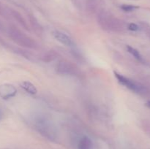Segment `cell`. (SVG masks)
<instances>
[{"instance_id": "cell-1", "label": "cell", "mask_w": 150, "mask_h": 149, "mask_svg": "<svg viewBox=\"0 0 150 149\" xmlns=\"http://www.w3.org/2000/svg\"><path fill=\"white\" fill-rule=\"evenodd\" d=\"M97 20L101 29L105 32L120 33L125 29L124 23L121 20L106 11L100 12Z\"/></svg>"}, {"instance_id": "cell-2", "label": "cell", "mask_w": 150, "mask_h": 149, "mask_svg": "<svg viewBox=\"0 0 150 149\" xmlns=\"http://www.w3.org/2000/svg\"><path fill=\"white\" fill-rule=\"evenodd\" d=\"M8 35L15 43L23 48L30 49H37L38 48V43L35 39L15 26H11L9 27Z\"/></svg>"}, {"instance_id": "cell-3", "label": "cell", "mask_w": 150, "mask_h": 149, "mask_svg": "<svg viewBox=\"0 0 150 149\" xmlns=\"http://www.w3.org/2000/svg\"><path fill=\"white\" fill-rule=\"evenodd\" d=\"M37 131L45 138L54 140L57 138V131L54 123L46 117H38L35 121Z\"/></svg>"}, {"instance_id": "cell-4", "label": "cell", "mask_w": 150, "mask_h": 149, "mask_svg": "<svg viewBox=\"0 0 150 149\" xmlns=\"http://www.w3.org/2000/svg\"><path fill=\"white\" fill-rule=\"evenodd\" d=\"M56 70L58 74L66 76H78L80 73L77 66L68 60L59 61L56 67Z\"/></svg>"}, {"instance_id": "cell-5", "label": "cell", "mask_w": 150, "mask_h": 149, "mask_svg": "<svg viewBox=\"0 0 150 149\" xmlns=\"http://www.w3.org/2000/svg\"><path fill=\"white\" fill-rule=\"evenodd\" d=\"M114 75H115V77H117V79L118 80L119 83H121L122 85L125 86L126 88L130 89V90H131L132 91L135 92V93H140L142 91V87L139 86L137 83L133 82V80H130V79L125 77L122 74H119V73L114 72Z\"/></svg>"}, {"instance_id": "cell-6", "label": "cell", "mask_w": 150, "mask_h": 149, "mask_svg": "<svg viewBox=\"0 0 150 149\" xmlns=\"http://www.w3.org/2000/svg\"><path fill=\"white\" fill-rule=\"evenodd\" d=\"M53 36H54V37L57 41H59L60 43L63 44L65 46L71 47L73 46V45H74V42H73V39L68 35L64 34V32H62L60 31L57 30L54 31L53 32Z\"/></svg>"}, {"instance_id": "cell-7", "label": "cell", "mask_w": 150, "mask_h": 149, "mask_svg": "<svg viewBox=\"0 0 150 149\" xmlns=\"http://www.w3.org/2000/svg\"><path fill=\"white\" fill-rule=\"evenodd\" d=\"M16 93L17 90L13 85L4 84L0 86V96L3 99H9L13 97L16 94Z\"/></svg>"}, {"instance_id": "cell-8", "label": "cell", "mask_w": 150, "mask_h": 149, "mask_svg": "<svg viewBox=\"0 0 150 149\" xmlns=\"http://www.w3.org/2000/svg\"><path fill=\"white\" fill-rule=\"evenodd\" d=\"M11 19H14L23 29H26V30H29V26L28 25V23L25 20L24 18L22 16V15L18 11H16V10H13V9H11Z\"/></svg>"}, {"instance_id": "cell-9", "label": "cell", "mask_w": 150, "mask_h": 149, "mask_svg": "<svg viewBox=\"0 0 150 149\" xmlns=\"http://www.w3.org/2000/svg\"><path fill=\"white\" fill-rule=\"evenodd\" d=\"M59 54L54 51H48L44 53L41 56V60L45 63H50L54 61L58 58Z\"/></svg>"}, {"instance_id": "cell-10", "label": "cell", "mask_w": 150, "mask_h": 149, "mask_svg": "<svg viewBox=\"0 0 150 149\" xmlns=\"http://www.w3.org/2000/svg\"><path fill=\"white\" fill-rule=\"evenodd\" d=\"M92 141L89 137L84 136L82 137L78 144V149H92Z\"/></svg>"}, {"instance_id": "cell-11", "label": "cell", "mask_w": 150, "mask_h": 149, "mask_svg": "<svg viewBox=\"0 0 150 149\" xmlns=\"http://www.w3.org/2000/svg\"><path fill=\"white\" fill-rule=\"evenodd\" d=\"M21 88H23L27 93H31V94H35V93H37V92H38V90H37L35 85H33L32 83H30V82L29 81L22 82V83L21 84Z\"/></svg>"}, {"instance_id": "cell-12", "label": "cell", "mask_w": 150, "mask_h": 149, "mask_svg": "<svg viewBox=\"0 0 150 149\" xmlns=\"http://www.w3.org/2000/svg\"><path fill=\"white\" fill-rule=\"evenodd\" d=\"M0 16L6 19H11V9L0 2Z\"/></svg>"}, {"instance_id": "cell-13", "label": "cell", "mask_w": 150, "mask_h": 149, "mask_svg": "<svg viewBox=\"0 0 150 149\" xmlns=\"http://www.w3.org/2000/svg\"><path fill=\"white\" fill-rule=\"evenodd\" d=\"M97 0H87L86 2V9L89 13H94L97 10Z\"/></svg>"}, {"instance_id": "cell-14", "label": "cell", "mask_w": 150, "mask_h": 149, "mask_svg": "<svg viewBox=\"0 0 150 149\" xmlns=\"http://www.w3.org/2000/svg\"><path fill=\"white\" fill-rule=\"evenodd\" d=\"M127 50L130 54H132V55L136 58V59L139 60V61H142V56H141L140 53H139L137 50L135 49V48H133V47L129 46V45H127Z\"/></svg>"}, {"instance_id": "cell-15", "label": "cell", "mask_w": 150, "mask_h": 149, "mask_svg": "<svg viewBox=\"0 0 150 149\" xmlns=\"http://www.w3.org/2000/svg\"><path fill=\"white\" fill-rule=\"evenodd\" d=\"M29 22H30V24L32 26V27H33V29H35V32H37V30L39 31L40 32H41V26H40L39 23L38 22V20H36L34 16H29Z\"/></svg>"}, {"instance_id": "cell-16", "label": "cell", "mask_w": 150, "mask_h": 149, "mask_svg": "<svg viewBox=\"0 0 150 149\" xmlns=\"http://www.w3.org/2000/svg\"><path fill=\"white\" fill-rule=\"evenodd\" d=\"M121 8L125 12H130L133 11L134 9H136V7L133 5H128V4H123V5L121 6Z\"/></svg>"}, {"instance_id": "cell-17", "label": "cell", "mask_w": 150, "mask_h": 149, "mask_svg": "<svg viewBox=\"0 0 150 149\" xmlns=\"http://www.w3.org/2000/svg\"><path fill=\"white\" fill-rule=\"evenodd\" d=\"M128 29L132 31H137L139 30V26L136 24H135V23H130L128 26Z\"/></svg>"}, {"instance_id": "cell-18", "label": "cell", "mask_w": 150, "mask_h": 149, "mask_svg": "<svg viewBox=\"0 0 150 149\" xmlns=\"http://www.w3.org/2000/svg\"><path fill=\"white\" fill-rule=\"evenodd\" d=\"M2 116H3V112H2V110H1V108H0V120L2 118Z\"/></svg>"}, {"instance_id": "cell-19", "label": "cell", "mask_w": 150, "mask_h": 149, "mask_svg": "<svg viewBox=\"0 0 150 149\" xmlns=\"http://www.w3.org/2000/svg\"><path fill=\"white\" fill-rule=\"evenodd\" d=\"M146 106H148L150 108V101H149V102H146Z\"/></svg>"}]
</instances>
